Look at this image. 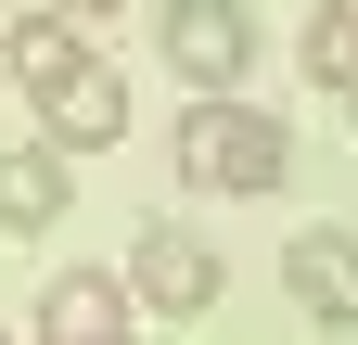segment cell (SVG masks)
I'll return each mask as SVG.
<instances>
[{
	"instance_id": "cell-2",
	"label": "cell",
	"mask_w": 358,
	"mask_h": 345,
	"mask_svg": "<svg viewBox=\"0 0 358 345\" xmlns=\"http://www.w3.org/2000/svg\"><path fill=\"white\" fill-rule=\"evenodd\" d=\"M115 281H128V307H141V320H205L231 269H217V243H205V230L154 218L141 243H128V269H115Z\"/></svg>"
},
{
	"instance_id": "cell-3",
	"label": "cell",
	"mask_w": 358,
	"mask_h": 345,
	"mask_svg": "<svg viewBox=\"0 0 358 345\" xmlns=\"http://www.w3.org/2000/svg\"><path fill=\"white\" fill-rule=\"evenodd\" d=\"M154 52H166V77H192V90H231V77L256 64V13L243 0H166Z\"/></svg>"
},
{
	"instance_id": "cell-7",
	"label": "cell",
	"mask_w": 358,
	"mask_h": 345,
	"mask_svg": "<svg viewBox=\"0 0 358 345\" xmlns=\"http://www.w3.org/2000/svg\"><path fill=\"white\" fill-rule=\"evenodd\" d=\"M64 205H77V154H64V141L0 154V230H52Z\"/></svg>"
},
{
	"instance_id": "cell-10",
	"label": "cell",
	"mask_w": 358,
	"mask_h": 345,
	"mask_svg": "<svg viewBox=\"0 0 358 345\" xmlns=\"http://www.w3.org/2000/svg\"><path fill=\"white\" fill-rule=\"evenodd\" d=\"M52 13H77V26H103V13H128V0H52Z\"/></svg>"
},
{
	"instance_id": "cell-11",
	"label": "cell",
	"mask_w": 358,
	"mask_h": 345,
	"mask_svg": "<svg viewBox=\"0 0 358 345\" xmlns=\"http://www.w3.org/2000/svg\"><path fill=\"white\" fill-rule=\"evenodd\" d=\"M333 103H345V128H358V77H345V90H333Z\"/></svg>"
},
{
	"instance_id": "cell-8",
	"label": "cell",
	"mask_w": 358,
	"mask_h": 345,
	"mask_svg": "<svg viewBox=\"0 0 358 345\" xmlns=\"http://www.w3.org/2000/svg\"><path fill=\"white\" fill-rule=\"evenodd\" d=\"M77 52H90V26H77V13H13V26H0V77H13V90L64 77Z\"/></svg>"
},
{
	"instance_id": "cell-6",
	"label": "cell",
	"mask_w": 358,
	"mask_h": 345,
	"mask_svg": "<svg viewBox=\"0 0 358 345\" xmlns=\"http://www.w3.org/2000/svg\"><path fill=\"white\" fill-rule=\"evenodd\" d=\"M128 320H141V307H128L115 269H64L52 294H38V345H115Z\"/></svg>"
},
{
	"instance_id": "cell-9",
	"label": "cell",
	"mask_w": 358,
	"mask_h": 345,
	"mask_svg": "<svg viewBox=\"0 0 358 345\" xmlns=\"http://www.w3.org/2000/svg\"><path fill=\"white\" fill-rule=\"evenodd\" d=\"M294 52H307V77H320V90H345V77H358V0H320Z\"/></svg>"
},
{
	"instance_id": "cell-4",
	"label": "cell",
	"mask_w": 358,
	"mask_h": 345,
	"mask_svg": "<svg viewBox=\"0 0 358 345\" xmlns=\"http://www.w3.org/2000/svg\"><path fill=\"white\" fill-rule=\"evenodd\" d=\"M26 103H38V141H64V154H115L128 141V77L103 52H77L64 77H38Z\"/></svg>"
},
{
	"instance_id": "cell-5",
	"label": "cell",
	"mask_w": 358,
	"mask_h": 345,
	"mask_svg": "<svg viewBox=\"0 0 358 345\" xmlns=\"http://www.w3.org/2000/svg\"><path fill=\"white\" fill-rule=\"evenodd\" d=\"M282 281H294L307 320L358 332V230H294V243H282Z\"/></svg>"
},
{
	"instance_id": "cell-1",
	"label": "cell",
	"mask_w": 358,
	"mask_h": 345,
	"mask_svg": "<svg viewBox=\"0 0 358 345\" xmlns=\"http://www.w3.org/2000/svg\"><path fill=\"white\" fill-rule=\"evenodd\" d=\"M179 179L192 192H282L294 179V128L231 103V90H192L179 103Z\"/></svg>"
}]
</instances>
